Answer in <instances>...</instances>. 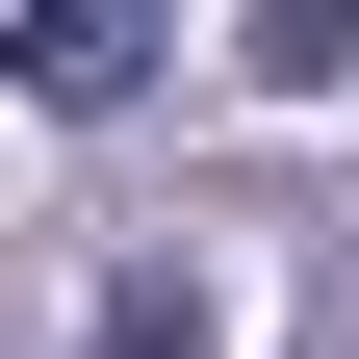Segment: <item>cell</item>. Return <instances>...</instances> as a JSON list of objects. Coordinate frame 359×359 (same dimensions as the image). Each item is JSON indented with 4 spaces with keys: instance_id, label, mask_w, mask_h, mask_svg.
I'll use <instances>...</instances> for the list:
<instances>
[{
    "instance_id": "7a4b0ae2",
    "label": "cell",
    "mask_w": 359,
    "mask_h": 359,
    "mask_svg": "<svg viewBox=\"0 0 359 359\" xmlns=\"http://www.w3.org/2000/svg\"><path fill=\"white\" fill-rule=\"evenodd\" d=\"M359 52V0H257V77H334Z\"/></svg>"
},
{
    "instance_id": "6da1fadb",
    "label": "cell",
    "mask_w": 359,
    "mask_h": 359,
    "mask_svg": "<svg viewBox=\"0 0 359 359\" xmlns=\"http://www.w3.org/2000/svg\"><path fill=\"white\" fill-rule=\"evenodd\" d=\"M154 77V0H0V103H128Z\"/></svg>"
}]
</instances>
